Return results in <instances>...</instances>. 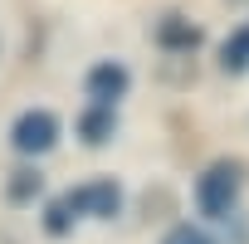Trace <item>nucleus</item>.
<instances>
[{
    "label": "nucleus",
    "mask_w": 249,
    "mask_h": 244,
    "mask_svg": "<svg viewBox=\"0 0 249 244\" xmlns=\"http://www.w3.org/2000/svg\"><path fill=\"white\" fill-rule=\"evenodd\" d=\"M239 186H244V171L239 161H210L200 176H196V210L210 215V220H225L234 215V200H239Z\"/></svg>",
    "instance_id": "1"
},
{
    "label": "nucleus",
    "mask_w": 249,
    "mask_h": 244,
    "mask_svg": "<svg viewBox=\"0 0 249 244\" xmlns=\"http://www.w3.org/2000/svg\"><path fill=\"white\" fill-rule=\"evenodd\" d=\"M10 147H15L20 157H44V152H54V147H59V117L44 112V107L20 112L15 127H10Z\"/></svg>",
    "instance_id": "2"
},
{
    "label": "nucleus",
    "mask_w": 249,
    "mask_h": 244,
    "mask_svg": "<svg viewBox=\"0 0 249 244\" xmlns=\"http://www.w3.org/2000/svg\"><path fill=\"white\" fill-rule=\"evenodd\" d=\"M64 205L73 210V220H78V215H93V220H112V215L122 210V186H117L112 176H93V181L73 186V191L64 195Z\"/></svg>",
    "instance_id": "3"
},
{
    "label": "nucleus",
    "mask_w": 249,
    "mask_h": 244,
    "mask_svg": "<svg viewBox=\"0 0 249 244\" xmlns=\"http://www.w3.org/2000/svg\"><path fill=\"white\" fill-rule=\"evenodd\" d=\"M83 88H88V98H93V103H103V107H107V103H117L122 93L132 88V73L122 69L117 59H103V64H93V69H88Z\"/></svg>",
    "instance_id": "4"
},
{
    "label": "nucleus",
    "mask_w": 249,
    "mask_h": 244,
    "mask_svg": "<svg viewBox=\"0 0 249 244\" xmlns=\"http://www.w3.org/2000/svg\"><path fill=\"white\" fill-rule=\"evenodd\" d=\"M205 35H200V25H191L186 15H166L161 25H157V44L161 49H176V54H191L196 44H200Z\"/></svg>",
    "instance_id": "5"
},
{
    "label": "nucleus",
    "mask_w": 249,
    "mask_h": 244,
    "mask_svg": "<svg viewBox=\"0 0 249 244\" xmlns=\"http://www.w3.org/2000/svg\"><path fill=\"white\" fill-rule=\"evenodd\" d=\"M112 132H117V117H112V107H103V103H93V107L78 117V142H83V147H103Z\"/></svg>",
    "instance_id": "6"
},
{
    "label": "nucleus",
    "mask_w": 249,
    "mask_h": 244,
    "mask_svg": "<svg viewBox=\"0 0 249 244\" xmlns=\"http://www.w3.org/2000/svg\"><path fill=\"white\" fill-rule=\"evenodd\" d=\"M39 191H44V176H39L35 166H15V171H10V181H5L10 205H35V200H39Z\"/></svg>",
    "instance_id": "7"
},
{
    "label": "nucleus",
    "mask_w": 249,
    "mask_h": 244,
    "mask_svg": "<svg viewBox=\"0 0 249 244\" xmlns=\"http://www.w3.org/2000/svg\"><path fill=\"white\" fill-rule=\"evenodd\" d=\"M220 69L225 73H249V20L220 44Z\"/></svg>",
    "instance_id": "8"
},
{
    "label": "nucleus",
    "mask_w": 249,
    "mask_h": 244,
    "mask_svg": "<svg viewBox=\"0 0 249 244\" xmlns=\"http://www.w3.org/2000/svg\"><path fill=\"white\" fill-rule=\"evenodd\" d=\"M44 229H49L54 239H64V234L73 229V210H69L64 200H54V205H44Z\"/></svg>",
    "instance_id": "9"
},
{
    "label": "nucleus",
    "mask_w": 249,
    "mask_h": 244,
    "mask_svg": "<svg viewBox=\"0 0 249 244\" xmlns=\"http://www.w3.org/2000/svg\"><path fill=\"white\" fill-rule=\"evenodd\" d=\"M161 244H215V234L200 229V225H171V229L161 234Z\"/></svg>",
    "instance_id": "10"
}]
</instances>
